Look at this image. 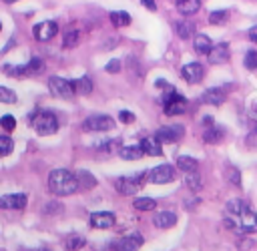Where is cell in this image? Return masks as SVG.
Masks as SVG:
<instances>
[{"instance_id":"cell-1","label":"cell","mask_w":257,"mask_h":251,"mask_svg":"<svg viewBox=\"0 0 257 251\" xmlns=\"http://www.w3.org/2000/svg\"><path fill=\"white\" fill-rule=\"evenodd\" d=\"M227 217L225 225L229 229H239L241 233H257V213L243 201V199H231L225 207Z\"/></svg>"},{"instance_id":"cell-2","label":"cell","mask_w":257,"mask_h":251,"mask_svg":"<svg viewBox=\"0 0 257 251\" xmlns=\"http://www.w3.org/2000/svg\"><path fill=\"white\" fill-rule=\"evenodd\" d=\"M80 189L78 185V179L74 173H70L68 169H54L50 175H48V191L58 195V197H66V195H72Z\"/></svg>"},{"instance_id":"cell-3","label":"cell","mask_w":257,"mask_h":251,"mask_svg":"<svg viewBox=\"0 0 257 251\" xmlns=\"http://www.w3.org/2000/svg\"><path fill=\"white\" fill-rule=\"evenodd\" d=\"M30 122H32L34 131L42 137L54 135L58 131V120L50 110H36L34 114H30Z\"/></svg>"},{"instance_id":"cell-4","label":"cell","mask_w":257,"mask_h":251,"mask_svg":"<svg viewBox=\"0 0 257 251\" xmlns=\"http://www.w3.org/2000/svg\"><path fill=\"white\" fill-rule=\"evenodd\" d=\"M147 179H149V175L139 173V175H131V177H116V179L112 181V185H114L116 193L128 197V195H135V193L145 185Z\"/></svg>"},{"instance_id":"cell-5","label":"cell","mask_w":257,"mask_h":251,"mask_svg":"<svg viewBox=\"0 0 257 251\" xmlns=\"http://www.w3.org/2000/svg\"><path fill=\"white\" fill-rule=\"evenodd\" d=\"M163 110H165V114H169V116L183 114V112L187 110V98L181 96L175 88H169V90H165V94H163Z\"/></svg>"},{"instance_id":"cell-6","label":"cell","mask_w":257,"mask_h":251,"mask_svg":"<svg viewBox=\"0 0 257 251\" xmlns=\"http://www.w3.org/2000/svg\"><path fill=\"white\" fill-rule=\"evenodd\" d=\"M114 129V120L108 114H90L82 120V131L84 133H104Z\"/></svg>"},{"instance_id":"cell-7","label":"cell","mask_w":257,"mask_h":251,"mask_svg":"<svg viewBox=\"0 0 257 251\" xmlns=\"http://www.w3.org/2000/svg\"><path fill=\"white\" fill-rule=\"evenodd\" d=\"M48 90L56 98H72L76 94V90L72 86V80L60 78V76H50L48 78Z\"/></svg>"},{"instance_id":"cell-8","label":"cell","mask_w":257,"mask_h":251,"mask_svg":"<svg viewBox=\"0 0 257 251\" xmlns=\"http://www.w3.org/2000/svg\"><path fill=\"white\" fill-rule=\"evenodd\" d=\"M143 235L141 233H128L124 237H120L116 243H112L110 251H139L143 245Z\"/></svg>"},{"instance_id":"cell-9","label":"cell","mask_w":257,"mask_h":251,"mask_svg":"<svg viewBox=\"0 0 257 251\" xmlns=\"http://www.w3.org/2000/svg\"><path fill=\"white\" fill-rule=\"evenodd\" d=\"M26 203H28V197L24 193H8L0 197V209H6V211H20L26 207Z\"/></svg>"},{"instance_id":"cell-10","label":"cell","mask_w":257,"mask_h":251,"mask_svg":"<svg viewBox=\"0 0 257 251\" xmlns=\"http://www.w3.org/2000/svg\"><path fill=\"white\" fill-rule=\"evenodd\" d=\"M181 76H183L189 84H197V82H201L203 76H205V66H203L201 62H189V64H185V66L181 68Z\"/></svg>"},{"instance_id":"cell-11","label":"cell","mask_w":257,"mask_h":251,"mask_svg":"<svg viewBox=\"0 0 257 251\" xmlns=\"http://www.w3.org/2000/svg\"><path fill=\"white\" fill-rule=\"evenodd\" d=\"M185 135V129L181 124H169V127H161L155 137L161 141V143H177L181 137Z\"/></svg>"},{"instance_id":"cell-12","label":"cell","mask_w":257,"mask_h":251,"mask_svg":"<svg viewBox=\"0 0 257 251\" xmlns=\"http://www.w3.org/2000/svg\"><path fill=\"white\" fill-rule=\"evenodd\" d=\"M175 179V169L171 165H159L155 167L151 173H149V181L151 183H157V185H163V183H171Z\"/></svg>"},{"instance_id":"cell-13","label":"cell","mask_w":257,"mask_h":251,"mask_svg":"<svg viewBox=\"0 0 257 251\" xmlns=\"http://www.w3.org/2000/svg\"><path fill=\"white\" fill-rule=\"evenodd\" d=\"M56 32H58V24L52 22V20H44V22H38L34 26V38L40 40V42H46V40L54 38Z\"/></svg>"},{"instance_id":"cell-14","label":"cell","mask_w":257,"mask_h":251,"mask_svg":"<svg viewBox=\"0 0 257 251\" xmlns=\"http://www.w3.org/2000/svg\"><path fill=\"white\" fill-rule=\"evenodd\" d=\"M229 56H231V52H229V44H227V42L213 44V48H211L209 54H207V58H209L211 64H223V62L229 60Z\"/></svg>"},{"instance_id":"cell-15","label":"cell","mask_w":257,"mask_h":251,"mask_svg":"<svg viewBox=\"0 0 257 251\" xmlns=\"http://www.w3.org/2000/svg\"><path fill=\"white\" fill-rule=\"evenodd\" d=\"M90 225L96 229H108L114 225V215L110 211H94L90 213Z\"/></svg>"},{"instance_id":"cell-16","label":"cell","mask_w":257,"mask_h":251,"mask_svg":"<svg viewBox=\"0 0 257 251\" xmlns=\"http://www.w3.org/2000/svg\"><path fill=\"white\" fill-rule=\"evenodd\" d=\"M225 90L223 88H207L203 94H201V102H205V104H213V106H219V104H223L225 102Z\"/></svg>"},{"instance_id":"cell-17","label":"cell","mask_w":257,"mask_h":251,"mask_svg":"<svg viewBox=\"0 0 257 251\" xmlns=\"http://www.w3.org/2000/svg\"><path fill=\"white\" fill-rule=\"evenodd\" d=\"M161 145H163V143H161L157 137H145V139L141 141V147H143L145 155H151V157L163 155V147H161Z\"/></svg>"},{"instance_id":"cell-18","label":"cell","mask_w":257,"mask_h":251,"mask_svg":"<svg viewBox=\"0 0 257 251\" xmlns=\"http://www.w3.org/2000/svg\"><path fill=\"white\" fill-rule=\"evenodd\" d=\"M153 223L159 229H169V227H173L177 223V215L173 211H161V213H157L153 217Z\"/></svg>"},{"instance_id":"cell-19","label":"cell","mask_w":257,"mask_h":251,"mask_svg":"<svg viewBox=\"0 0 257 251\" xmlns=\"http://www.w3.org/2000/svg\"><path fill=\"white\" fill-rule=\"evenodd\" d=\"M175 6H177V10H179L183 16H193V14L199 12L201 0H177Z\"/></svg>"},{"instance_id":"cell-20","label":"cell","mask_w":257,"mask_h":251,"mask_svg":"<svg viewBox=\"0 0 257 251\" xmlns=\"http://www.w3.org/2000/svg\"><path fill=\"white\" fill-rule=\"evenodd\" d=\"M118 155L124 161H137V159H141L145 155V151H143L141 145H128V147H120L118 149Z\"/></svg>"},{"instance_id":"cell-21","label":"cell","mask_w":257,"mask_h":251,"mask_svg":"<svg viewBox=\"0 0 257 251\" xmlns=\"http://www.w3.org/2000/svg\"><path fill=\"white\" fill-rule=\"evenodd\" d=\"M44 72V60L42 58H32L26 64H22V76H32V74H40Z\"/></svg>"},{"instance_id":"cell-22","label":"cell","mask_w":257,"mask_h":251,"mask_svg":"<svg viewBox=\"0 0 257 251\" xmlns=\"http://www.w3.org/2000/svg\"><path fill=\"white\" fill-rule=\"evenodd\" d=\"M175 32H177L179 38L187 40V38H191V36L195 34V24H193L191 20H179V22L175 24Z\"/></svg>"},{"instance_id":"cell-23","label":"cell","mask_w":257,"mask_h":251,"mask_svg":"<svg viewBox=\"0 0 257 251\" xmlns=\"http://www.w3.org/2000/svg\"><path fill=\"white\" fill-rule=\"evenodd\" d=\"M193 46H195V50H197L199 54H209V50L213 48V42H211V38H209L207 34H195Z\"/></svg>"},{"instance_id":"cell-24","label":"cell","mask_w":257,"mask_h":251,"mask_svg":"<svg viewBox=\"0 0 257 251\" xmlns=\"http://www.w3.org/2000/svg\"><path fill=\"white\" fill-rule=\"evenodd\" d=\"M221 139H223V129H219V127H215V124H209V127L205 129V133H203V141L209 143V145H215V143H219Z\"/></svg>"},{"instance_id":"cell-25","label":"cell","mask_w":257,"mask_h":251,"mask_svg":"<svg viewBox=\"0 0 257 251\" xmlns=\"http://www.w3.org/2000/svg\"><path fill=\"white\" fill-rule=\"evenodd\" d=\"M177 167H179L183 173H195V171L199 169V161H197V159H193V157L183 155V157H179V159H177Z\"/></svg>"},{"instance_id":"cell-26","label":"cell","mask_w":257,"mask_h":251,"mask_svg":"<svg viewBox=\"0 0 257 251\" xmlns=\"http://www.w3.org/2000/svg\"><path fill=\"white\" fill-rule=\"evenodd\" d=\"M108 18H110L112 26H116V28H122V26H128L131 24V14L124 12V10H114V12H110Z\"/></svg>"},{"instance_id":"cell-27","label":"cell","mask_w":257,"mask_h":251,"mask_svg":"<svg viewBox=\"0 0 257 251\" xmlns=\"http://www.w3.org/2000/svg\"><path fill=\"white\" fill-rule=\"evenodd\" d=\"M72 86H74L76 94H90L92 92V80L88 76H80V78L72 80Z\"/></svg>"},{"instance_id":"cell-28","label":"cell","mask_w":257,"mask_h":251,"mask_svg":"<svg viewBox=\"0 0 257 251\" xmlns=\"http://www.w3.org/2000/svg\"><path fill=\"white\" fill-rule=\"evenodd\" d=\"M84 243H86V239H84L82 235H78V233H70V235L64 239V247H66L68 251H78L80 247H84Z\"/></svg>"},{"instance_id":"cell-29","label":"cell","mask_w":257,"mask_h":251,"mask_svg":"<svg viewBox=\"0 0 257 251\" xmlns=\"http://www.w3.org/2000/svg\"><path fill=\"white\" fill-rule=\"evenodd\" d=\"M133 207H135L137 211H153V209L157 207V201H155L153 197H137V199L133 201Z\"/></svg>"},{"instance_id":"cell-30","label":"cell","mask_w":257,"mask_h":251,"mask_svg":"<svg viewBox=\"0 0 257 251\" xmlns=\"http://www.w3.org/2000/svg\"><path fill=\"white\" fill-rule=\"evenodd\" d=\"M76 179H78V185L84 187V189H92V187L96 185V179H94L88 171H84V169H80V171L76 173Z\"/></svg>"},{"instance_id":"cell-31","label":"cell","mask_w":257,"mask_h":251,"mask_svg":"<svg viewBox=\"0 0 257 251\" xmlns=\"http://www.w3.org/2000/svg\"><path fill=\"white\" fill-rule=\"evenodd\" d=\"M78 42H80V32L78 30H68L64 34V38H62V46L64 48H74Z\"/></svg>"},{"instance_id":"cell-32","label":"cell","mask_w":257,"mask_h":251,"mask_svg":"<svg viewBox=\"0 0 257 251\" xmlns=\"http://www.w3.org/2000/svg\"><path fill=\"white\" fill-rule=\"evenodd\" d=\"M229 18V12L227 10H213L209 14V24H225Z\"/></svg>"},{"instance_id":"cell-33","label":"cell","mask_w":257,"mask_h":251,"mask_svg":"<svg viewBox=\"0 0 257 251\" xmlns=\"http://www.w3.org/2000/svg\"><path fill=\"white\" fill-rule=\"evenodd\" d=\"M185 185L189 189H193V191L201 189V177H199V173L197 171L195 173H185Z\"/></svg>"},{"instance_id":"cell-34","label":"cell","mask_w":257,"mask_h":251,"mask_svg":"<svg viewBox=\"0 0 257 251\" xmlns=\"http://www.w3.org/2000/svg\"><path fill=\"white\" fill-rule=\"evenodd\" d=\"M243 64H245L247 70H255L257 68V50H247L245 58H243Z\"/></svg>"},{"instance_id":"cell-35","label":"cell","mask_w":257,"mask_h":251,"mask_svg":"<svg viewBox=\"0 0 257 251\" xmlns=\"http://www.w3.org/2000/svg\"><path fill=\"white\" fill-rule=\"evenodd\" d=\"M14 149V143L8 135H0V155H10Z\"/></svg>"},{"instance_id":"cell-36","label":"cell","mask_w":257,"mask_h":251,"mask_svg":"<svg viewBox=\"0 0 257 251\" xmlns=\"http://www.w3.org/2000/svg\"><path fill=\"white\" fill-rule=\"evenodd\" d=\"M18 98H16V92L14 90H10V88H6V86H0V102H8V104H12V102H16Z\"/></svg>"},{"instance_id":"cell-37","label":"cell","mask_w":257,"mask_h":251,"mask_svg":"<svg viewBox=\"0 0 257 251\" xmlns=\"http://www.w3.org/2000/svg\"><path fill=\"white\" fill-rule=\"evenodd\" d=\"M0 127H2L4 131H14V127H16V118H14L12 114H4V116L0 118Z\"/></svg>"},{"instance_id":"cell-38","label":"cell","mask_w":257,"mask_h":251,"mask_svg":"<svg viewBox=\"0 0 257 251\" xmlns=\"http://www.w3.org/2000/svg\"><path fill=\"white\" fill-rule=\"evenodd\" d=\"M118 120L124 122V124H131V122H135V114L131 110H120L118 112Z\"/></svg>"},{"instance_id":"cell-39","label":"cell","mask_w":257,"mask_h":251,"mask_svg":"<svg viewBox=\"0 0 257 251\" xmlns=\"http://www.w3.org/2000/svg\"><path fill=\"white\" fill-rule=\"evenodd\" d=\"M104 70H106V72H118V70H120V60H116V58L108 60L106 66H104Z\"/></svg>"},{"instance_id":"cell-40","label":"cell","mask_w":257,"mask_h":251,"mask_svg":"<svg viewBox=\"0 0 257 251\" xmlns=\"http://www.w3.org/2000/svg\"><path fill=\"white\" fill-rule=\"evenodd\" d=\"M141 4L145 6V8H149V10H157V4H155V0H141Z\"/></svg>"},{"instance_id":"cell-41","label":"cell","mask_w":257,"mask_h":251,"mask_svg":"<svg viewBox=\"0 0 257 251\" xmlns=\"http://www.w3.org/2000/svg\"><path fill=\"white\" fill-rule=\"evenodd\" d=\"M247 34H249V40L257 44V26H253V28H249V32H247Z\"/></svg>"},{"instance_id":"cell-42","label":"cell","mask_w":257,"mask_h":251,"mask_svg":"<svg viewBox=\"0 0 257 251\" xmlns=\"http://www.w3.org/2000/svg\"><path fill=\"white\" fill-rule=\"evenodd\" d=\"M2 2H6V4H12V2H16V0H2Z\"/></svg>"},{"instance_id":"cell-43","label":"cell","mask_w":257,"mask_h":251,"mask_svg":"<svg viewBox=\"0 0 257 251\" xmlns=\"http://www.w3.org/2000/svg\"><path fill=\"white\" fill-rule=\"evenodd\" d=\"M32 251H48V249H32Z\"/></svg>"},{"instance_id":"cell-44","label":"cell","mask_w":257,"mask_h":251,"mask_svg":"<svg viewBox=\"0 0 257 251\" xmlns=\"http://www.w3.org/2000/svg\"><path fill=\"white\" fill-rule=\"evenodd\" d=\"M0 30H2V24H0Z\"/></svg>"}]
</instances>
